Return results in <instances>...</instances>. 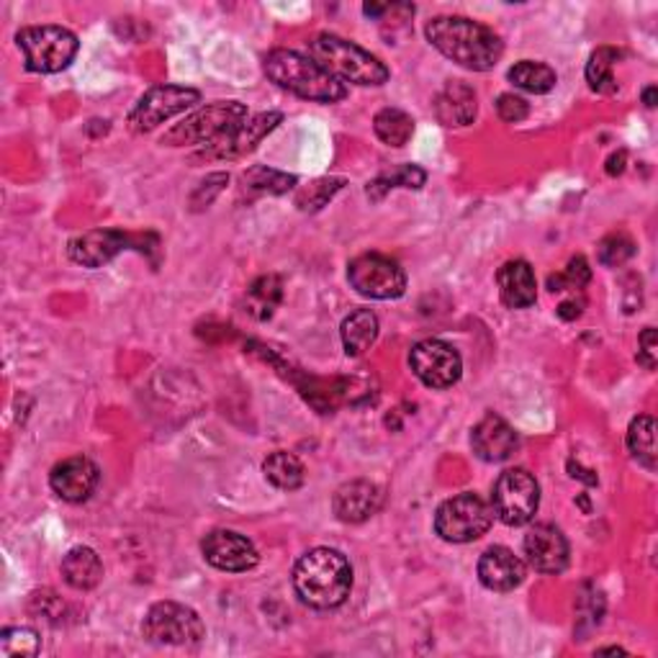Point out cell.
<instances>
[{"label": "cell", "instance_id": "cell-13", "mask_svg": "<svg viewBox=\"0 0 658 658\" xmlns=\"http://www.w3.org/2000/svg\"><path fill=\"white\" fill-rule=\"evenodd\" d=\"M139 242H145L142 236L124 234L118 232V229H91V232L72 236L68 245V255L72 263L95 270L108 265L116 255H122L124 250L137 247Z\"/></svg>", "mask_w": 658, "mask_h": 658}, {"label": "cell", "instance_id": "cell-18", "mask_svg": "<svg viewBox=\"0 0 658 658\" xmlns=\"http://www.w3.org/2000/svg\"><path fill=\"white\" fill-rule=\"evenodd\" d=\"M383 501V494L373 482L358 478V482H347L339 486L332 497V509L335 517L345 524H360L379 512Z\"/></svg>", "mask_w": 658, "mask_h": 658}, {"label": "cell", "instance_id": "cell-14", "mask_svg": "<svg viewBox=\"0 0 658 658\" xmlns=\"http://www.w3.org/2000/svg\"><path fill=\"white\" fill-rule=\"evenodd\" d=\"M280 122H284V114H278V111H263V114L250 116L247 122L240 124L234 131H229V135L217 139V142L206 145L204 150L198 152V158H209V160L242 158V154L253 152Z\"/></svg>", "mask_w": 658, "mask_h": 658}, {"label": "cell", "instance_id": "cell-42", "mask_svg": "<svg viewBox=\"0 0 658 658\" xmlns=\"http://www.w3.org/2000/svg\"><path fill=\"white\" fill-rule=\"evenodd\" d=\"M656 93H658V91H656V85H648L646 91H643V103H646L648 108H654V106H656Z\"/></svg>", "mask_w": 658, "mask_h": 658}, {"label": "cell", "instance_id": "cell-15", "mask_svg": "<svg viewBox=\"0 0 658 658\" xmlns=\"http://www.w3.org/2000/svg\"><path fill=\"white\" fill-rule=\"evenodd\" d=\"M201 553L206 564L227 574H242L257 566V549L253 541L234 530H213L201 541Z\"/></svg>", "mask_w": 658, "mask_h": 658}, {"label": "cell", "instance_id": "cell-27", "mask_svg": "<svg viewBox=\"0 0 658 658\" xmlns=\"http://www.w3.org/2000/svg\"><path fill=\"white\" fill-rule=\"evenodd\" d=\"M509 83H515V88H520V91L528 93H549L556 88L558 78L556 70H551L549 65L543 62H532V59H520V62H515L512 68L507 72Z\"/></svg>", "mask_w": 658, "mask_h": 658}, {"label": "cell", "instance_id": "cell-25", "mask_svg": "<svg viewBox=\"0 0 658 658\" xmlns=\"http://www.w3.org/2000/svg\"><path fill=\"white\" fill-rule=\"evenodd\" d=\"M280 299H284V284L278 276H263L247 288L245 296V312L257 322L270 320L276 312Z\"/></svg>", "mask_w": 658, "mask_h": 658}, {"label": "cell", "instance_id": "cell-36", "mask_svg": "<svg viewBox=\"0 0 658 658\" xmlns=\"http://www.w3.org/2000/svg\"><path fill=\"white\" fill-rule=\"evenodd\" d=\"M343 186H345L343 177H330V181H316L309 188L301 191L299 198H296V204H299L304 211H316V209H322V206L327 204L330 198L335 196L337 191L343 188Z\"/></svg>", "mask_w": 658, "mask_h": 658}, {"label": "cell", "instance_id": "cell-16", "mask_svg": "<svg viewBox=\"0 0 658 658\" xmlns=\"http://www.w3.org/2000/svg\"><path fill=\"white\" fill-rule=\"evenodd\" d=\"M101 471L91 458L76 455L68 461L57 463L49 473V486L59 499L70 501V505H80L93 497V492L99 489Z\"/></svg>", "mask_w": 658, "mask_h": 658}, {"label": "cell", "instance_id": "cell-4", "mask_svg": "<svg viewBox=\"0 0 658 658\" xmlns=\"http://www.w3.org/2000/svg\"><path fill=\"white\" fill-rule=\"evenodd\" d=\"M309 57L320 62L330 76L343 80V83L383 85L391 76L379 57L335 34L314 36L309 42Z\"/></svg>", "mask_w": 658, "mask_h": 658}, {"label": "cell", "instance_id": "cell-41", "mask_svg": "<svg viewBox=\"0 0 658 658\" xmlns=\"http://www.w3.org/2000/svg\"><path fill=\"white\" fill-rule=\"evenodd\" d=\"M625 170V152H617L612 154V158L608 160V173L610 175H620Z\"/></svg>", "mask_w": 658, "mask_h": 658}, {"label": "cell", "instance_id": "cell-1", "mask_svg": "<svg viewBox=\"0 0 658 658\" xmlns=\"http://www.w3.org/2000/svg\"><path fill=\"white\" fill-rule=\"evenodd\" d=\"M427 42L465 70L486 72L505 55V44L489 26L463 16H438L425 26Z\"/></svg>", "mask_w": 658, "mask_h": 658}, {"label": "cell", "instance_id": "cell-21", "mask_svg": "<svg viewBox=\"0 0 658 658\" xmlns=\"http://www.w3.org/2000/svg\"><path fill=\"white\" fill-rule=\"evenodd\" d=\"M501 304L509 309H528L538 301V280L530 263L509 261L497 273Z\"/></svg>", "mask_w": 658, "mask_h": 658}, {"label": "cell", "instance_id": "cell-23", "mask_svg": "<svg viewBox=\"0 0 658 658\" xmlns=\"http://www.w3.org/2000/svg\"><path fill=\"white\" fill-rule=\"evenodd\" d=\"M62 576L72 589H95L103 579L101 556L93 549H88V545H78V549H72L68 556L62 558Z\"/></svg>", "mask_w": 658, "mask_h": 658}, {"label": "cell", "instance_id": "cell-22", "mask_svg": "<svg viewBox=\"0 0 658 658\" xmlns=\"http://www.w3.org/2000/svg\"><path fill=\"white\" fill-rule=\"evenodd\" d=\"M435 114L446 127H469L476 118V93L465 83H448L435 101Z\"/></svg>", "mask_w": 658, "mask_h": 658}, {"label": "cell", "instance_id": "cell-10", "mask_svg": "<svg viewBox=\"0 0 658 658\" xmlns=\"http://www.w3.org/2000/svg\"><path fill=\"white\" fill-rule=\"evenodd\" d=\"M347 280L360 296L376 301L399 299L406 291V273L402 265L379 253H368L350 261Z\"/></svg>", "mask_w": 658, "mask_h": 658}, {"label": "cell", "instance_id": "cell-34", "mask_svg": "<svg viewBox=\"0 0 658 658\" xmlns=\"http://www.w3.org/2000/svg\"><path fill=\"white\" fill-rule=\"evenodd\" d=\"M633 255H635V242L623 232L604 236L600 247H597V257H600V263L608 265V268H620V265H625Z\"/></svg>", "mask_w": 658, "mask_h": 658}, {"label": "cell", "instance_id": "cell-20", "mask_svg": "<svg viewBox=\"0 0 658 658\" xmlns=\"http://www.w3.org/2000/svg\"><path fill=\"white\" fill-rule=\"evenodd\" d=\"M528 576L522 558L515 556L505 545H492L478 561V579L492 591H512Z\"/></svg>", "mask_w": 658, "mask_h": 658}, {"label": "cell", "instance_id": "cell-37", "mask_svg": "<svg viewBox=\"0 0 658 658\" xmlns=\"http://www.w3.org/2000/svg\"><path fill=\"white\" fill-rule=\"evenodd\" d=\"M497 111H499L501 122L517 124V122H522V118H528L530 106H528V101L520 99V95L501 93L499 101H497Z\"/></svg>", "mask_w": 658, "mask_h": 658}, {"label": "cell", "instance_id": "cell-8", "mask_svg": "<svg viewBox=\"0 0 658 658\" xmlns=\"http://www.w3.org/2000/svg\"><path fill=\"white\" fill-rule=\"evenodd\" d=\"M145 640L154 646H198L204 640L206 627L196 610L181 602H158L152 604L142 623Z\"/></svg>", "mask_w": 658, "mask_h": 658}, {"label": "cell", "instance_id": "cell-3", "mask_svg": "<svg viewBox=\"0 0 658 658\" xmlns=\"http://www.w3.org/2000/svg\"><path fill=\"white\" fill-rule=\"evenodd\" d=\"M265 76L284 91L299 95V99L316 103H337L347 95L343 80L330 76L320 62L312 57L299 55L293 49H273L265 57Z\"/></svg>", "mask_w": 658, "mask_h": 658}, {"label": "cell", "instance_id": "cell-40", "mask_svg": "<svg viewBox=\"0 0 658 658\" xmlns=\"http://www.w3.org/2000/svg\"><path fill=\"white\" fill-rule=\"evenodd\" d=\"M581 307H584V301H576V299H572V301H564V304L558 307V316L561 320H576V316H581Z\"/></svg>", "mask_w": 658, "mask_h": 658}, {"label": "cell", "instance_id": "cell-38", "mask_svg": "<svg viewBox=\"0 0 658 658\" xmlns=\"http://www.w3.org/2000/svg\"><path fill=\"white\" fill-rule=\"evenodd\" d=\"M229 183V175L227 173H213L206 177V181L201 183V188L196 191L194 196H191V204H194V209H204V206H209L213 201V196L219 194L221 188H224Z\"/></svg>", "mask_w": 658, "mask_h": 658}, {"label": "cell", "instance_id": "cell-29", "mask_svg": "<svg viewBox=\"0 0 658 658\" xmlns=\"http://www.w3.org/2000/svg\"><path fill=\"white\" fill-rule=\"evenodd\" d=\"M620 59V51L612 47H600L591 51L587 62V83L594 93L600 95H612L617 93V80L612 76Z\"/></svg>", "mask_w": 658, "mask_h": 658}, {"label": "cell", "instance_id": "cell-30", "mask_svg": "<svg viewBox=\"0 0 658 658\" xmlns=\"http://www.w3.org/2000/svg\"><path fill=\"white\" fill-rule=\"evenodd\" d=\"M373 129L383 145L404 147L414 135V122L402 108H383L373 118Z\"/></svg>", "mask_w": 658, "mask_h": 658}, {"label": "cell", "instance_id": "cell-6", "mask_svg": "<svg viewBox=\"0 0 658 658\" xmlns=\"http://www.w3.org/2000/svg\"><path fill=\"white\" fill-rule=\"evenodd\" d=\"M247 122V106L240 101H217L209 106L198 108L196 114L186 116V122L175 124L165 131L162 145L168 147H186V145H211L229 131H234L240 124Z\"/></svg>", "mask_w": 658, "mask_h": 658}, {"label": "cell", "instance_id": "cell-7", "mask_svg": "<svg viewBox=\"0 0 658 658\" xmlns=\"http://www.w3.org/2000/svg\"><path fill=\"white\" fill-rule=\"evenodd\" d=\"M494 522V509L486 499L473 492L442 501L435 512V532L446 543H473L489 532Z\"/></svg>", "mask_w": 658, "mask_h": 658}, {"label": "cell", "instance_id": "cell-17", "mask_svg": "<svg viewBox=\"0 0 658 658\" xmlns=\"http://www.w3.org/2000/svg\"><path fill=\"white\" fill-rule=\"evenodd\" d=\"M524 556L538 574H561L568 566L566 535L556 524H532L524 535Z\"/></svg>", "mask_w": 658, "mask_h": 658}, {"label": "cell", "instance_id": "cell-11", "mask_svg": "<svg viewBox=\"0 0 658 658\" xmlns=\"http://www.w3.org/2000/svg\"><path fill=\"white\" fill-rule=\"evenodd\" d=\"M196 103H201V93L194 91V88L154 85L135 103L129 114V127L137 135H147V131L158 129L160 124L170 122L173 116L194 108Z\"/></svg>", "mask_w": 658, "mask_h": 658}, {"label": "cell", "instance_id": "cell-43", "mask_svg": "<svg viewBox=\"0 0 658 658\" xmlns=\"http://www.w3.org/2000/svg\"><path fill=\"white\" fill-rule=\"evenodd\" d=\"M597 654H625L623 648H602V650H597Z\"/></svg>", "mask_w": 658, "mask_h": 658}, {"label": "cell", "instance_id": "cell-5", "mask_svg": "<svg viewBox=\"0 0 658 658\" xmlns=\"http://www.w3.org/2000/svg\"><path fill=\"white\" fill-rule=\"evenodd\" d=\"M16 44L24 49L26 70L39 76H55L70 68L78 55V36L65 26L44 24L26 26L16 34Z\"/></svg>", "mask_w": 658, "mask_h": 658}, {"label": "cell", "instance_id": "cell-31", "mask_svg": "<svg viewBox=\"0 0 658 658\" xmlns=\"http://www.w3.org/2000/svg\"><path fill=\"white\" fill-rule=\"evenodd\" d=\"M425 181H427V173H425L423 168L404 165V168H399L396 173L376 177L373 183H368L366 194H368V198H371V201H381V198L386 196L389 191H394V188H414V191H419V188L425 186Z\"/></svg>", "mask_w": 658, "mask_h": 658}, {"label": "cell", "instance_id": "cell-26", "mask_svg": "<svg viewBox=\"0 0 658 658\" xmlns=\"http://www.w3.org/2000/svg\"><path fill=\"white\" fill-rule=\"evenodd\" d=\"M263 473L280 492H293L304 484V463L293 453H286V450H278V453L265 458Z\"/></svg>", "mask_w": 658, "mask_h": 658}, {"label": "cell", "instance_id": "cell-12", "mask_svg": "<svg viewBox=\"0 0 658 658\" xmlns=\"http://www.w3.org/2000/svg\"><path fill=\"white\" fill-rule=\"evenodd\" d=\"M409 366L414 376L430 389H450L463 373L461 353L442 339H423L412 347Z\"/></svg>", "mask_w": 658, "mask_h": 658}, {"label": "cell", "instance_id": "cell-19", "mask_svg": "<svg viewBox=\"0 0 658 658\" xmlns=\"http://www.w3.org/2000/svg\"><path fill=\"white\" fill-rule=\"evenodd\" d=\"M471 448L482 461L501 463L515 455V450L520 448V440H517V432L505 419L497 417V414H486L482 423L473 427Z\"/></svg>", "mask_w": 658, "mask_h": 658}, {"label": "cell", "instance_id": "cell-32", "mask_svg": "<svg viewBox=\"0 0 658 658\" xmlns=\"http://www.w3.org/2000/svg\"><path fill=\"white\" fill-rule=\"evenodd\" d=\"M242 183H245L247 191H255V194L280 196V194H288V191H291L299 181H296V175H286V173H278V170L257 165L253 170H247L245 177H242Z\"/></svg>", "mask_w": 658, "mask_h": 658}, {"label": "cell", "instance_id": "cell-2", "mask_svg": "<svg viewBox=\"0 0 658 658\" xmlns=\"http://www.w3.org/2000/svg\"><path fill=\"white\" fill-rule=\"evenodd\" d=\"M293 589L314 610L339 608L353 589V566L335 549H314L293 568Z\"/></svg>", "mask_w": 658, "mask_h": 658}, {"label": "cell", "instance_id": "cell-28", "mask_svg": "<svg viewBox=\"0 0 658 658\" xmlns=\"http://www.w3.org/2000/svg\"><path fill=\"white\" fill-rule=\"evenodd\" d=\"M627 450L638 461L643 469H656V423L648 414H640L631 423L627 430Z\"/></svg>", "mask_w": 658, "mask_h": 658}, {"label": "cell", "instance_id": "cell-39", "mask_svg": "<svg viewBox=\"0 0 658 658\" xmlns=\"http://www.w3.org/2000/svg\"><path fill=\"white\" fill-rule=\"evenodd\" d=\"M640 350H638V363L643 368H648V371H654L656 368V358H658V339H656V330L646 327L643 330V335L638 339Z\"/></svg>", "mask_w": 658, "mask_h": 658}, {"label": "cell", "instance_id": "cell-24", "mask_svg": "<svg viewBox=\"0 0 658 658\" xmlns=\"http://www.w3.org/2000/svg\"><path fill=\"white\" fill-rule=\"evenodd\" d=\"M339 337H343L345 353L358 358V355L371 350L376 339H379V316L371 309H358V312L345 316Z\"/></svg>", "mask_w": 658, "mask_h": 658}, {"label": "cell", "instance_id": "cell-9", "mask_svg": "<svg viewBox=\"0 0 658 658\" xmlns=\"http://www.w3.org/2000/svg\"><path fill=\"white\" fill-rule=\"evenodd\" d=\"M541 507V486L524 469H509L494 484L492 509L509 528H522Z\"/></svg>", "mask_w": 658, "mask_h": 658}, {"label": "cell", "instance_id": "cell-33", "mask_svg": "<svg viewBox=\"0 0 658 658\" xmlns=\"http://www.w3.org/2000/svg\"><path fill=\"white\" fill-rule=\"evenodd\" d=\"M42 650L39 635L32 627H5L0 633V654L5 658H32Z\"/></svg>", "mask_w": 658, "mask_h": 658}, {"label": "cell", "instance_id": "cell-35", "mask_svg": "<svg viewBox=\"0 0 658 658\" xmlns=\"http://www.w3.org/2000/svg\"><path fill=\"white\" fill-rule=\"evenodd\" d=\"M591 280V268L587 263V257L576 255L568 261L566 270L558 273V276H551L549 278V288L553 293L556 291H566V288H574V291H581L584 286H587Z\"/></svg>", "mask_w": 658, "mask_h": 658}]
</instances>
